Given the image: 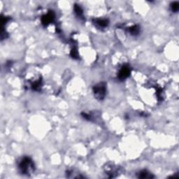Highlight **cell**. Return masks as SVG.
<instances>
[{"mask_svg": "<svg viewBox=\"0 0 179 179\" xmlns=\"http://www.w3.org/2000/svg\"><path fill=\"white\" fill-rule=\"evenodd\" d=\"M130 73H131V68H130L129 65H123L118 72V79L122 81H125V79H127L129 76Z\"/></svg>", "mask_w": 179, "mask_h": 179, "instance_id": "3957f363", "label": "cell"}, {"mask_svg": "<svg viewBox=\"0 0 179 179\" xmlns=\"http://www.w3.org/2000/svg\"><path fill=\"white\" fill-rule=\"evenodd\" d=\"M95 25L99 28H105L109 25V22L107 19H104V18H99V19H95L93 20Z\"/></svg>", "mask_w": 179, "mask_h": 179, "instance_id": "5b68a950", "label": "cell"}, {"mask_svg": "<svg viewBox=\"0 0 179 179\" xmlns=\"http://www.w3.org/2000/svg\"><path fill=\"white\" fill-rule=\"evenodd\" d=\"M78 52H77V50L76 48H73L72 50V51H71V56H72V58H74L75 59L78 58Z\"/></svg>", "mask_w": 179, "mask_h": 179, "instance_id": "30bf717a", "label": "cell"}, {"mask_svg": "<svg viewBox=\"0 0 179 179\" xmlns=\"http://www.w3.org/2000/svg\"><path fill=\"white\" fill-rule=\"evenodd\" d=\"M18 167L22 174L27 175V176L32 174L35 169L34 162L29 157H24L23 158H22L18 164Z\"/></svg>", "mask_w": 179, "mask_h": 179, "instance_id": "6da1fadb", "label": "cell"}, {"mask_svg": "<svg viewBox=\"0 0 179 179\" xmlns=\"http://www.w3.org/2000/svg\"><path fill=\"white\" fill-rule=\"evenodd\" d=\"M138 174H139L138 177L140 178H151L154 177L150 172H148L147 170H142Z\"/></svg>", "mask_w": 179, "mask_h": 179, "instance_id": "ba28073f", "label": "cell"}, {"mask_svg": "<svg viewBox=\"0 0 179 179\" xmlns=\"http://www.w3.org/2000/svg\"><path fill=\"white\" fill-rule=\"evenodd\" d=\"M171 7V10H172V12L174 13H176V12L178 11L179 9V3L178 1H174V2H172L170 5Z\"/></svg>", "mask_w": 179, "mask_h": 179, "instance_id": "9c48e42d", "label": "cell"}, {"mask_svg": "<svg viewBox=\"0 0 179 179\" xmlns=\"http://www.w3.org/2000/svg\"><path fill=\"white\" fill-rule=\"evenodd\" d=\"M55 18V13L53 11H49L46 15L41 18V22L44 26H47L48 25L53 21Z\"/></svg>", "mask_w": 179, "mask_h": 179, "instance_id": "277c9868", "label": "cell"}, {"mask_svg": "<svg viewBox=\"0 0 179 179\" xmlns=\"http://www.w3.org/2000/svg\"><path fill=\"white\" fill-rule=\"evenodd\" d=\"M107 92V86L104 83H100L95 85L93 87V93H94L95 98L101 101L105 97Z\"/></svg>", "mask_w": 179, "mask_h": 179, "instance_id": "7a4b0ae2", "label": "cell"}, {"mask_svg": "<svg viewBox=\"0 0 179 179\" xmlns=\"http://www.w3.org/2000/svg\"><path fill=\"white\" fill-rule=\"evenodd\" d=\"M127 31L131 35L137 36L140 32V27L139 25H135L127 28Z\"/></svg>", "mask_w": 179, "mask_h": 179, "instance_id": "8992f818", "label": "cell"}, {"mask_svg": "<svg viewBox=\"0 0 179 179\" xmlns=\"http://www.w3.org/2000/svg\"><path fill=\"white\" fill-rule=\"evenodd\" d=\"M74 13H76L77 17H78L81 19H83V11L82 8L80 7V5L75 4L74 7Z\"/></svg>", "mask_w": 179, "mask_h": 179, "instance_id": "52a82bcc", "label": "cell"}]
</instances>
